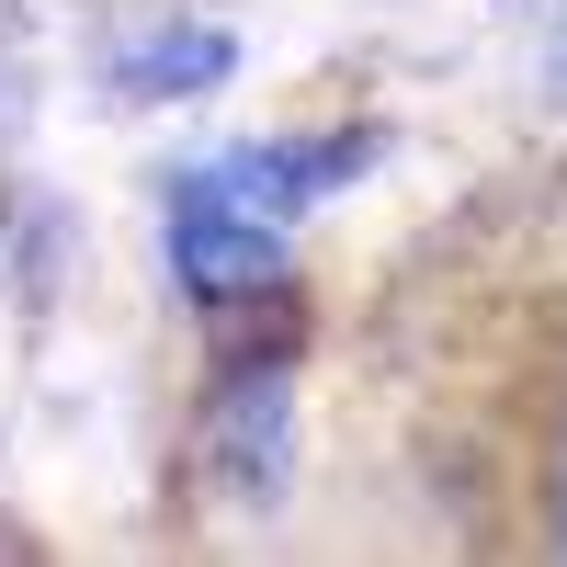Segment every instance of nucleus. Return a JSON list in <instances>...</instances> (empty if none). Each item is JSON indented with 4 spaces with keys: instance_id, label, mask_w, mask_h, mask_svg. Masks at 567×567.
I'll use <instances>...</instances> for the list:
<instances>
[{
    "instance_id": "obj_2",
    "label": "nucleus",
    "mask_w": 567,
    "mask_h": 567,
    "mask_svg": "<svg viewBox=\"0 0 567 567\" xmlns=\"http://www.w3.org/2000/svg\"><path fill=\"white\" fill-rule=\"evenodd\" d=\"M284 239H296V227H261V216L216 205V194H171V227H159L171 284H182V296H205V307L284 284Z\"/></svg>"
},
{
    "instance_id": "obj_1",
    "label": "nucleus",
    "mask_w": 567,
    "mask_h": 567,
    "mask_svg": "<svg viewBox=\"0 0 567 567\" xmlns=\"http://www.w3.org/2000/svg\"><path fill=\"white\" fill-rule=\"evenodd\" d=\"M363 171H374V125H352V136H250V148H216L205 171H182V194H216L261 227H296L307 205H329Z\"/></svg>"
},
{
    "instance_id": "obj_4",
    "label": "nucleus",
    "mask_w": 567,
    "mask_h": 567,
    "mask_svg": "<svg viewBox=\"0 0 567 567\" xmlns=\"http://www.w3.org/2000/svg\"><path fill=\"white\" fill-rule=\"evenodd\" d=\"M227 69H239V34L227 23H148L114 45V91L125 103H194V91H216Z\"/></svg>"
},
{
    "instance_id": "obj_5",
    "label": "nucleus",
    "mask_w": 567,
    "mask_h": 567,
    "mask_svg": "<svg viewBox=\"0 0 567 567\" xmlns=\"http://www.w3.org/2000/svg\"><path fill=\"white\" fill-rule=\"evenodd\" d=\"M545 91H567V45H545Z\"/></svg>"
},
{
    "instance_id": "obj_3",
    "label": "nucleus",
    "mask_w": 567,
    "mask_h": 567,
    "mask_svg": "<svg viewBox=\"0 0 567 567\" xmlns=\"http://www.w3.org/2000/svg\"><path fill=\"white\" fill-rule=\"evenodd\" d=\"M216 465H227V488L239 499H272L284 488V465H296V386H284V363H239L216 386Z\"/></svg>"
}]
</instances>
